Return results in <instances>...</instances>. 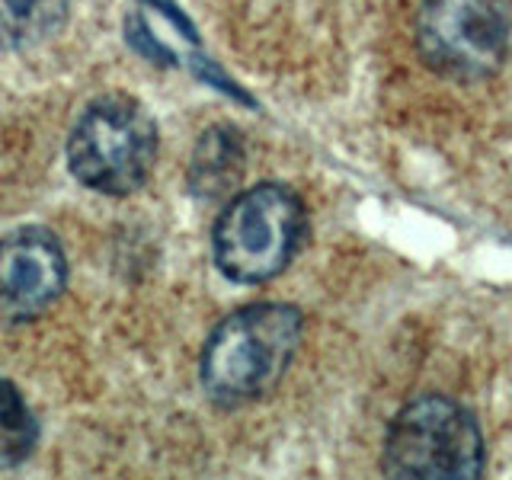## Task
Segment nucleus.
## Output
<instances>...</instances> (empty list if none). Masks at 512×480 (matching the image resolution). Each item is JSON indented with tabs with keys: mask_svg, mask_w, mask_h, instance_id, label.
Returning a JSON list of instances; mask_svg holds the SVG:
<instances>
[{
	"mask_svg": "<svg viewBox=\"0 0 512 480\" xmlns=\"http://www.w3.org/2000/svg\"><path fill=\"white\" fill-rule=\"evenodd\" d=\"M388 480H484V436L474 416L445 394H423L384 436Z\"/></svg>",
	"mask_w": 512,
	"mask_h": 480,
	"instance_id": "nucleus-4",
	"label": "nucleus"
},
{
	"mask_svg": "<svg viewBox=\"0 0 512 480\" xmlns=\"http://www.w3.org/2000/svg\"><path fill=\"white\" fill-rule=\"evenodd\" d=\"M308 237V208L295 189L260 183L221 208L212 231L215 266L240 285H260L288 269Z\"/></svg>",
	"mask_w": 512,
	"mask_h": 480,
	"instance_id": "nucleus-2",
	"label": "nucleus"
},
{
	"mask_svg": "<svg viewBox=\"0 0 512 480\" xmlns=\"http://www.w3.org/2000/svg\"><path fill=\"white\" fill-rule=\"evenodd\" d=\"M416 48L448 80H484L512 52V0H423Z\"/></svg>",
	"mask_w": 512,
	"mask_h": 480,
	"instance_id": "nucleus-5",
	"label": "nucleus"
},
{
	"mask_svg": "<svg viewBox=\"0 0 512 480\" xmlns=\"http://www.w3.org/2000/svg\"><path fill=\"white\" fill-rule=\"evenodd\" d=\"M244 173V141L228 125H215L199 138L189 164V186L202 199H218L240 183Z\"/></svg>",
	"mask_w": 512,
	"mask_h": 480,
	"instance_id": "nucleus-7",
	"label": "nucleus"
},
{
	"mask_svg": "<svg viewBox=\"0 0 512 480\" xmlns=\"http://www.w3.org/2000/svg\"><path fill=\"white\" fill-rule=\"evenodd\" d=\"M71 0H0V52H29L68 23Z\"/></svg>",
	"mask_w": 512,
	"mask_h": 480,
	"instance_id": "nucleus-8",
	"label": "nucleus"
},
{
	"mask_svg": "<svg viewBox=\"0 0 512 480\" xmlns=\"http://www.w3.org/2000/svg\"><path fill=\"white\" fill-rule=\"evenodd\" d=\"M157 125L132 96L109 93L93 100L71 128L68 167L77 183L103 196L141 189L157 164Z\"/></svg>",
	"mask_w": 512,
	"mask_h": 480,
	"instance_id": "nucleus-3",
	"label": "nucleus"
},
{
	"mask_svg": "<svg viewBox=\"0 0 512 480\" xmlns=\"http://www.w3.org/2000/svg\"><path fill=\"white\" fill-rule=\"evenodd\" d=\"M68 288V256L45 228H16L0 237V314L36 320Z\"/></svg>",
	"mask_w": 512,
	"mask_h": 480,
	"instance_id": "nucleus-6",
	"label": "nucleus"
},
{
	"mask_svg": "<svg viewBox=\"0 0 512 480\" xmlns=\"http://www.w3.org/2000/svg\"><path fill=\"white\" fill-rule=\"evenodd\" d=\"M304 336V314L266 301L228 314L205 340L199 375L205 394L221 407L266 397L285 378Z\"/></svg>",
	"mask_w": 512,
	"mask_h": 480,
	"instance_id": "nucleus-1",
	"label": "nucleus"
},
{
	"mask_svg": "<svg viewBox=\"0 0 512 480\" xmlns=\"http://www.w3.org/2000/svg\"><path fill=\"white\" fill-rule=\"evenodd\" d=\"M0 429L16 439V445H20L23 452H29L32 439H36V423H32V413L23 404L20 391H16L10 381H0Z\"/></svg>",
	"mask_w": 512,
	"mask_h": 480,
	"instance_id": "nucleus-9",
	"label": "nucleus"
}]
</instances>
